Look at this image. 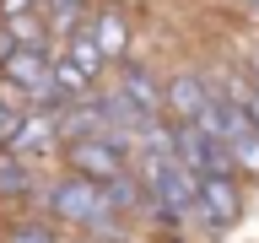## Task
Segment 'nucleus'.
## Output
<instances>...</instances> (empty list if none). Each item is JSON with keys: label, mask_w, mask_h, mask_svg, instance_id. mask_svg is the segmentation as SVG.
<instances>
[{"label": "nucleus", "mask_w": 259, "mask_h": 243, "mask_svg": "<svg viewBox=\"0 0 259 243\" xmlns=\"http://www.w3.org/2000/svg\"><path fill=\"white\" fill-rule=\"evenodd\" d=\"M141 189H146V211H151L162 227H178L184 216H194L200 178H194L173 151H141Z\"/></svg>", "instance_id": "nucleus-1"}, {"label": "nucleus", "mask_w": 259, "mask_h": 243, "mask_svg": "<svg viewBox=\"0 0 259 243\" xmlns=\"http://www.w3.org/2000/svg\"><path fill=\"white\" fill-rule=\"evenodd\" d=\"M44 206H49V216L60 227H81L87 238L119 222L113 206H108V194H103V184H92V178H81V173H60L44 189Z\"/></svg>", "instance_id": "nucleus-2"}, {"label": "nucleus", "mask_w": 259, "mask_h": 243, "mask_svg": "<svg viewBox=\"0 0 259 243\" xmlns=\"http://www.w3.org/2000/svg\"><path fill=\"white\" fill-rule=\"evenodd\" d=\"M0 81H6L11 92L32 97L38 108L54 103V60H49V49H16L11 60L0 65Z\"/></svg>", "instance_id": "nucleus-3"}, {"label": "nucleus", "mask_w": 259, "mask_h": 243, "mask_svg": "<svg viewBox=\"0 0 259 243\" xmlns=\"http://www.w3.org/2000/svg\"><path fill=\"white\" fill-rule=\"evenodd\" d=\"M65 168L81 178H92V184H108V178L130 173V162H124V146L108 141V135H92V141H76V146H65Z\"/></svg>", "instance_id": "nucleus-4"}, {"label": "nucleus", "mask_w": 259, "mask_h": 243, "mask_svg": "<svg viewBox=\"0 0 259 243\" xmlns=\"http://www.w3.org/2000/svg\"><path fill=\"white\" fill-rule=\"evenodd\" d=\"M194 216H205L210 232H222L243 216V184L238 178H200V200H194Z\"/></svg>", "instance_id": "nucleus-5"}, {"label": "nucleus", "mask_w": 259, "mask_h": 243, "mask_svg": "<svg viewBox=\"0 0 259 243\" xmlns=\"http://www.w3.org/2000/svg\"><path fill=\"white\" fill-rule=\"evenodd\" d=\"M60 146V108H38V113H22V125H16L11 146L6 151H16L22 162H32L38 151H54Z\"/></svg>", "instance_id": "nucleus-6"}, {"label": "nucleus", "mask_w": 259, "mask_h": 243, "mask_svg": "<svg viewBox=\"0 0 259 243\" xmlns=\"http://www.w3.org/2000/svg\"><path fill=\"white\" fill-rule=\"evenodd\" d=\"M210 97H216V87H205L200 76H173L162 87V108L173 113V125H194V119L205 113Z\"/></svg>", "instance_id": "nucleus-7"}, {"label": "nucleus", "mask_w": 259, "mask_h": 243, "mask_svg": "<svg viewBox=\"0 0 259 243\" xmlns=\"http://www.w3.org/2000/svg\"><path fill=\"white\" fill-rule=\"evenodd\" d=\"M119 97H124L141 119H151V113L162 108V87L151 81V70H141V65H130V60H124V87H119Z\"/></svg>", "instance_id": "nucleus-8"}, {"label": "nucleus", "mask_w": 259, "mask_h": 243, "mask_svg": "<svg viewBox=\"0 0 259 243\" xmlns=\"http://www.w3.org/2000/svg\"><path fill=\"white\" fill-rule=\"evenodd\" d=\"M92 38L103 49V60H119V65L130 60V22L119 11H97L92 16Z\"/></svg>", "instance_id": "nucleus-9"}, {"label": "nucleus", "mask_w": 259, "mask_h": 243, "mask_svg": "<svg viewBox=\"0 0 259 243\" xmlns=\"http://www.w3.org/2000/svg\"><path fill=\"white\" fill-rule=\"evenodd\" d=\"M38 189V178H32V168L16 151H0V200H22V194Z\"/></svg>", "instance_id": "nucleus-10"}, {"label": "nucleus", "mask_w": 259, "mask_h": 243, "mask_svg": "<svg viewBox=\"0 0 259 243\" xmlns=\"http://www.w3.org/2000/svg\"><path fill=\"white\" fill-rule=\"evenodd\" d=\"M65 60H76L81 70H87V76H97V70H103V49H97V38H92V27H76L70 32V54H65Z\"/></svg>", "instance_id": "nucleus-11"}, {"label": "nucleus", "mask_w": 259, "mask_h": 243, "mask_svg": "<svg viewBox=\"0 0 259 243\" xmlns=\"http://www.w3.org/2000/svg\"><path fill=\"white\" fill-rule=\"evenodd\" d=\"M227 157H232V173H238V178H259V130L243 135V141H232Z\"/></svg>", "instance_id": "nucleus-12"}, {"label": "nucleus", "mask_w": 259, "mask_h": 243, "mask_svg": "<svg viewBox=\"0 0 259 243\" xmlns=\"http://www.w3.org/2000/svg\"><path fill=\"white\" fill-rule=\"evenodd\" d=\"M6 243H65L44 216H27V222H11L6 227Z\"/></svg>", "instance_id": "nucleus-13"}, {"label": "nucleus", "mask_w": 259, "mask_h": 243, "mask_svg": "<svg viewBox=\"0 0 259 243\" xmlns=\"http://www.w3.org/2000/svg\"><path fill=\"white\" fill-rule=\"evenodd\" d=\"M16 125H22V113H16L11 103H6V97H0V151H6V146H11V135H16Z\"/></svg>", "instance_id": "nucleus-14"}, {"label": "nucleus", "mask_w": 259, "mask_h": 243, "mask_svg": "<svg viewBox=\"0 0 259 243\" xmlns=\"http://www.w3.org/2000/svg\"><path fill=\"white\" fill-rule=\"evenodd\" d=\"M38 0H0V22H16V16H32Z\"/></svg>", "instance_id": "nucleus-15"}, {"label": "nucleus", "mask_w": 259, "mask_h": 243, "mask_svg": "<svg viewBox=\"0 0 259 243\" xmlns=\"http://www.w3.org/2000/svg\"><path fill=\"white\" fill-rule=\"evenodd\" d=\"M16 49H22V44H16V38H11V27H6V22H0V65H6V60H11V54H16Z\"/></svg>", "instance_id": "nucleus-16"}, {"label": "nucleus", "mask_w": 259, "mask_h": 243, "mask_svg": "<svg viewBox=\"0 0 259 243\" xmlns=\"http://www.w3.org/2000/svg\"><path fill=\"white\" fill-rule=\"evenodd\" d=\"M243 108H248V119H254V130H259V87H254L248 97H243Z\"/></svg>", "instance_id": "nucleus-17"}, {"label": "nucleus", "mask_w": 259, "mask_h": 243, "mask_svg": "<svg viewBox=\"0 0 259 243\" xmlns=\"http://www.w3.org/2000/svg\"><path fill=\"white\" fill-rule=\"evenodd\" d=\"M254 87H259V49H254Z\"/></svg>", "instance_id": "nucleus-18"}, {"label": "nucleus", "mask_w": 259, "mask_h": 243, "mask_svg": "<svg viewBox=\"0 0 259 243\" xmlns=\"http://www.w3.org/2000/svg\"><path fill=\"white\" fill-rule=\"evenodd\" d=\"M243 6H248V11H254V16H259V0H243Z\"/></svg>", "instance_id": "nucleus-19"}, {"label": "nucleus", "mask_w": 259, "mask_h": 243, "mask_svg": "<svg viewBox=\"0 0 259 243\" xmlns=\"http://www.w3.org/2000/svg\"><path fill=\"white\" fill-rule=\"evenodd\" d=\"M81 243H87V238H81Z\"/></svg>", "instance_id": "nucleus-20"}]
</instances>
